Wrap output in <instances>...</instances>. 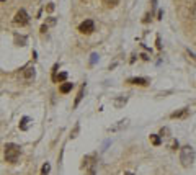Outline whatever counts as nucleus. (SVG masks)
Here are the masks:
<instances>
[{
  "instance_id": "obj_22",
  "label": "nucleus",
  "mask_w": 196,
  "mask_h": 175,
  "mask_svg": "<svg viewBox=\"0 0 196 175\" xmlns=\"http://www.w3.org/2000/svg\"><path fill=\"white\" fill-rule=\"evenodd\" d=\"M87 175H95V165H92L90 168H88V173Z\"/></svg>"
},
{
  "instance_id": "obj_11",
  "label": "nucleus",
  "mask_w": 196,
  "mask_h": 175,
  "mask_svg": "<svg viewBox=\"0 0 196 175\" xmlns=\"http://www.w3.org/2000/svg\"><path fill=\"white\" fill-rule=\"evenodd\" d=\"M151 142L154 146H160V144H162V139H160L159 134H151Z\"/></svg>"
},
{
  "instance_id": "obj_4",
  "label": "nucleus",
  "mask_w": 196,
  "mask_h": 175,
  "mask_svg": "<svg viewBox=\"0 0 196 175\" xmlns=\"http://www.w3.org/2000/svg\"><path fill=\"white\" fill-rule=\"evenodd\" d=\"M93 30H95V23L92 20H85V21L80 23V26H79V31L83 33V34H90Z\"/></svg>"
},
{
  "instance_id": "obj_9",
  "label": "nucleus",
  "mask_w": 196,
  "mask_h": 175,
  "mask_svg": "<svg viewBox=\"0 0 196 175\" xmlns=\"http://www.w3.org/2000/svg\"><path fill=\"white\" fill-rule=\"evenodd\" d=\"M28 125H30V118H28V116H25V118H21L20 129H21V131H26V129H28Z\"/></svg>"
},
{
  "instance_id": "obj_7",
  "label": "nucleus",
  "mask_w": 196,
  "mask_h": 175,
  "mask_svg": "<svg viewBox=\"0 0 196 175\" xmlns=\"http://www.w3.org/2000/svg\"><path fill=\"white\" fill-rule=\"evenodd\" d=\"M188 112H190V110L188 108H181L180 110V112H175V113H172V118H183V116H186L188 115Z\"/></svg>"
},
{
  "instance_id": "obj_1",
  "label": "nucleus",
  "mask_w": 196,
  "mask_h": 175,
  "mask_svg": "<svg viewBox=\"0 0 196 175\" xmlns=\"http://www.w3.org/2000/svg\"><path fill=\"white\" fill-rule=\"evenodd\" d=\"M194 149L191 147V146H185V147L180 149V162L183 167H190L194 162Z\"/></svg>"
},
{
  "instance_id": "obj_14",
  "label": "nucleus",
  "mask_w": 196,
  "mask_h": 175,
  "mask_svg": "<svg viewBox=\"0 0 196 175\" xmlns=\"http://www.w3.org/2000/svg\"><path fill=\"white\" fill-rule=\"evenodd\" d=\"M185 54H186V59H188V61H191L193 64H196V56L193 54L191 51H188V49H186V51H185Z\"/></svg>"
},
{
  "instance_id": "obj_8",
  "label": "nucleus",
  "mask_w": 196,
  "mask_h": 175,
  "mask_svg": "<svg viewBox=\"0 0 196 175\" xmlns=\"http://www.w3.org/2000/svg\"><path fill=\"white\" fill-rule=\"evenodd\" d=\"M83 92H85V85L80 87V90H79V95L75 97V102H74V107H77V105L80 103V100L83 98Z\"/></svg>"
},
{
  "instance_id": "obj_19",
  "label": "nucleus",
  "mask_w": 196,
  "mask_h": 175,
  "mask_svg": "<svg viewBox=\"0 0 196 175\" xmlns=\"http://www.w3.org/2000/svg\"><path fill=\"white\" fill-rule=\"evenodd\" d=\"M48 25H56V18H53V16H51V18H48V23H46V26Z\"/></svg>"
},
{
  "instance_id": "obj_25",
  "label": "nucleus",
  "mask_w": 196,
  "mask_h": 175,
  "mask_svg": "<svg viewBox=\"0 0 196 175\" xmlns=\"http://www.w3.org/2000/svg\"><path fill=\"white\" fill-rule=\"evenodd\" d=\"M41 31H43V33H46V31H48V26L43 25V26H41Z\"/></svg>"
},
{
  "instance_id": "obj_16",
  "label": "nucleus",
  "mask_w": 196,
  "mask_h": 175,
  "mask_svg": "<svg viewBox=\"0 0 196 175\" xmlns=\"http://www.w3.org/2000/svg\"><path fill=\"white\" fill-rule=\"evenodd\" d=\"M25 77H26V79L34 77V67H28V69H26V71H25Z\"/></svg>"
},
{
  "instance_id": "obj_21",
  "label": "nucleus",
  "mask_w": 196,
  "mask_h": 175,
  "mask_svg": "<svg viewBox=\"0 0 196 175\" xmlns=\"http://www.w3.org/2000/svg\"><path fill=\"white\" fill-rule=\"evenodd\" d=\"M25 41H26V38H25V36H21V38L16 36V43H21V46H23V43H25Z\"/></svg>"
},
{
  "instance_id": "obj_26",
  "label": "nucleus",
  "mask_w": 196,
  "mask_h": 175,
  "mask_svg": "<svg viewBox=\"0 0 196 175\" xmlns=\"http://www.w3.org/2000/svg\"><path fill=\"white\" fill-rule=\"evenodd\" d=\"M124 175H132V173H131V172H126V173H124Z\"/></svg>"
},
{
  "instance_id": "obj_24",
  "label": "nucleus",
  "mask_w": 196,
  "mask_h": 175,
  "mask_svg": "<svg viewBox=\"0 0 196 175\" xmlns=\"http://www.w3.org/2000/svg\"><path fill=\"white\" fill-rule=\"evenodd\" d=\"M48 10L53 11V10H54V3H49V5H48Z\"/></svg>"
},
{
  "instance_id": "obj_12",
  "label": "nucleus",
  "mask_w": 196,
  "mask_h": 175,
  "mask_svg": "<svg viewBox=\"0 0 196 175\" xmlns=\"http://www.w3.org/2000/svg\"><path fill=\"white\" fill-rule=\"evenodd\" d=\"M66 79H67V72H61L59 75H54V77H53L54 82H64Z\"/></svg>"
},
{
  "instance_id": "obj_10",
  "label": "nucleus",
  "mask_w": 196,
  "mask_h": 175,
  "mask_svg": "<svg viewBox=\"0 0 196 175\" xmlns=\"http://www.w3.org/2000/svg\"><path fill=\"white\" fill-rule=\"evenodd\" d=\"M72 87H74L72 84H69V82H64V84L61 85V89H59V90H61L62 93H69V92L72 90Z\"/></svg>"
},
{
  "instance_id": "obj_15",
  "label": "nucleus",
  "mask_w": 196,
  "mask_h": 175,
  "mask_svg": "<svg viewBox=\"0 0 196 175\" xmlns=\"http://www.w3.org/2000/svg\"><path fill=\"white\" fill-rule=\"evenodd\" d=\"M49 170H51V164H49V162H46V164L41 167V175H48Z\"/></svg>"
},
{
  "instance_id": "obj_13",
  "label": "nucleus",
  "mask_w": 196,
  "mask_h": 175,
  "mask_svg": "<svg viewBox=\"0 0 196 175\" xmlns=\"http://www.w3.org/2000/svg\"><path fill=\"white\" fill-rule=\"evenodd\" d=\"M126 102H128V97H123V98H118V100L114 102V105H116V108H121L123 105H126Z\"/></svg>"
},
{
  "instance_id": "obj_6",
  "label": "nucleus",
  "mask_w": 196,
  "mask_h": 175,
  "mask_svg": "<svg viewBox=\"0 0 196 175\" xmlns=\"http://www.w3.org/2000/svg\"><path fill=\"white\" fill-rule=\"evenodd\" d=\"M128 123H129L128 120H121V121H118L116 126H111V128H109V131H118V129H121V128H126V126H128Z\"/></svg>"
},
{
  "instance_id": "obj_3",
  "label": "nucleus",
  "mask_w": 196,
  "mask_h": 175,
  "mask_svg": "<svg viewBox=\"0 0 196 175\" xmlns=\"http://www.w3.org/2000/svg\"><path fill=\"white\" fill-rule=\"evenodd\" d=\"M13 21L16 23V25H20V26H23V25H26L28 21H30V15L26 13V10H18L16 11V15H15V18H13Z\"/></svg>"
},
{
  "instance_id": "obj_2",
  "label": "nucleus",
  "mask_w": 196,
  "mask_h": 175,
  "mask_svg": "<svg viewBox=\"0 0 196 175\" xmlns=\"http://www.w3.org/2000/svg\"><path fill=\"white\" fill-rule=\"evenodd\" d=\"M20 157V146H16L13 142H10L5 146V160L10 164H15Z\"/></svg>"
},
{
  "instance_id": "obj_17",
  "label": "nucleus",
  "mask_w": 196,
  "mask_h": 175,
  "mask_svg": "<svg viewBox=\"0 0 196 175\" xmlns=\"http://www.w3.org/2000/svg\"><path fill=\"white\" fill-rule=\"evenodd\" d=\"M168 147H170L172 151L178 149V141H177V139H172V141H170V144H168Z\"/></svg>"
},
{
  "instance_id": "obj_27",
  "label": "nucleus",
  "mask_w": 196,
  "mask_h": 175,
  "mask_svg": "<svg viewBox=\"0 0 196 175\" xmlns=\"http://www.w3.org/2000/svg\"><path fill=\"white\" fill-rule=\"evenodd\" d=\"M2 2H5V0H2Z\"/></svg>"
},
{
  "instance_id": "obj_5",
  "label": "nucleus",
  "mask_w": 196,
  "mask_h": 175,
  "mask_svg": "<svg viewBox=\"0 0 196 175\" xmlns=\"http://www.w3.org/2000/svg\"><path fill=\"white\" fill-rule=\"evenodd\" d=\"M128 84H132V85H147L149 80L144 79V77H132L128 80Z\"/></svg>"
},
{
  "instance_id": "obj_20",
  "label": "nucleus",
  "mask_w": 196,
  "mask_h": 175,
  "mask_svg": "<svg viewBox=\"0 0 196 175\" xmlns=\"http://www.w3.org/2000/svg\"><path fill=\"white\" fill-rule=\"evenodd\" d=\"M168 133H170V131H168V128H162V129H160V134H162V136H167Z\"/></svg>"
},
{
  "instance_id": "obj_18",
  "label": "nucleus",
  "mask_w": 196,
  "mask_h": 175,
  "mask_svg": "<svg viewBox=\"0 0 196 175\" xmlns=\"http://www.w3.org/2000/svg\"><path fill=\"white\" fill-rule=\"evenodd\" d=\"M119 0H105V3L108 5V7H114V5H118Z\"/></svg>"
},
{
  "instance_id": "obj_23",
  "label": "nucleus",
  "mask_w": 196,
  "mask_h": 175,
  "mask_svg": "<svg viewBox=\"0 0 196 175\" xmlns=\"http://www.w3.org/2000/svg\"><path fill=\"white\" fill-rule=\"evenodd\" d=\"M96 57H98L96 54H92V61H90V62H92V64H95V61H96Z\"/></svg>"
}]
</instances>
